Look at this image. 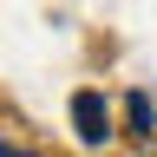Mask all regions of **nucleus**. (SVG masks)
<instances>
[{
  "label": "nucleus",
  "instance_id": "3",
  "mask_svg": "<svg viewBox=\"0 0 157 157\" xmlns=\"http://www.w3.org/2000/svg\"><path fill=\"white\" fill-rule=\"evenodd\" d=\"M7 157H26V151H20V144H7Z\"/></svg>",
  "mask_w": 157,
  "mask_h": 157
},
{
  "label": "nucleus",
  "instance_id": "1",
  "mask_svg": "<svg viewBox=\"0 0 157 157\" xmlns=\"http://www.w3.org/2000/svg\"><path fill=\"white\" fill-rule=\"evenodd\" d=\"M72 124H78V144H105V137H111V105H105V92H78V98H72Z\"/></svg>",
  "mask_w": 157,
  "mask_h": 157
},
{
  "label": "nucleus",
  "instance_id": "2",
  "mask_svg": "<svg viewBox=\"0 0 157 157\" xmlns=\"http://www.w3.org/2000/svg\"><path fill=\"white\" fill-rule=\"evenodd\" d=\"M124 118H131V131H151V98L131 92V98H124Z\"/></svg>",
  "mask_w": 157,
  "mask_h": 157
}]
</instances>
